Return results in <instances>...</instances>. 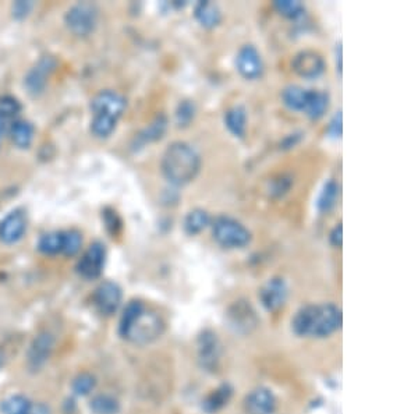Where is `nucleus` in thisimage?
Returning <instances> with one entry per match:
<instances>
[{"label":"nucleus","mask_w":418,"mask_h":414,"mask_svg":"<svg viewBox=\"0 0 418 414\" xmlns=\"http://www.w3.org/2000/svg\"><path fill=\"white\" fill-rule=\"evenodd\" d=\"M288 287L283 277H272L270 279L260 290V300L261 304L267 311H278L281 308L287 300Z\"/></svg>","instance_id":"14"},{"label":"nucleus","mask_w":418,"mask_h":414,"mask_svg":"<svg viewBox=\"0 0 418 414\" xmlns=\"http://www.w3.org/2000/svg\"><path fill=\"white\" fill-rule=\"evenodd\" d=\"M329 102H330V97L328 92L319 91V90H308V97L302 112L311 120H318L329 109Z\"/></svg>","instance_id":"18"},{"label":"nucleus","mask_w":418,"mask_h":414,"mask_svg":"<svg viewBox=\"0 0 418 414\" xmlns=\"http://www.w3.org/2000/svg\"><path fill=\"white\" fill-rule=\"evenodd\" d=\"M122 289L118 283L106 280L102 282L94 293V304L97 307V310L102 314V315H113L122 303Z\"/></svg>","instance_id":"9"},{"label":"nucleus","mask_w":418,"mask_h":414,"mask_svg":"<svg viewBox=\"0 0 418 414\" xmlns=\"http://www.w3.org/2000/svg\"><path fill=\"white\" fill-rule=\"evenodd\" d=\"M337 198H339V184L330 179L328 181H325V184L318 195L316 209L322 214L330 212L335 208Z\"/></svg>","instance_id":"25"},{"label":"nucleus","mask_w":418,"mask_h":414,"mask_svg":"<svg viewBox=\"0 0 418 414\" xmlns=\"http://www.w3.org/2000/svg\"><path fill=\"white\" fill-rule=\"evenodd\" d=\"M32 7H34V4L31 1H22V0L15 1L13 4V7H11L13 17L17 18V20H22V18H25L29 14V11L32 10Z\"/></svg>","instance_id":"36"},{"label":"nucleus","mask_w":418,"mask_h":414,"mask_svg":"<svg viewBox=\"0 0 418 414\" xmlns=\"http://www.w3.org/2000/svg\"><path fill=\"white\" fill-rule=\"evenodd\" d=\"M106 263V247L101 242H94L81 260L77 263L78 275L87 280H94L99 277Z\"/></svg>","instance_id":"7"},{"label":"nucleus","mask_w":418,"mask_h":414,"mask_svg":"<svg viewBox=\"0 0 418 414\" xmlns=\"http://www.w3.org/2000/svg\"><path fill=\"white\" fill-rule=\"evenodd\" d=\"M28 228V218L24 209L17 208L7 214L0 221V240L4 244H15L18 243Z\"/></svg>","instance_id":"10"},{"label":"nucleus","mask_w":418,"mask_h":414,"mask_svg":"<svg viewBox=\"0 0 418 414\" xmlns=\"http://www.w3.org/2000/svg\"><path fill=\"white\" fill-rule=\"evenodd\" d=\"M277 408V399L271 389L260 387L251 391L244 401L246 414H272Z\"/></svg>","instance_id":"17"},{"label":"nucleus","mask_w":418,"mask_h":414,"mask_svg":"<svg viewBox=\"0 0 418 414\" xmlns=\"http://www.w3.org/2000/svg\"><path fill=\"white\" fill-rule=\"evenodd\" d=\"M83 247V236L78 230H66L63 232V251L62 254L66 257H74L80 253Z\"/></svg>","instance_id":"31"},{"label":"nucleus","mask_w":418,"mask_h":414,"mask_svg":"<svg viewBox=\"0 0 418 414\" xmlns=\"http://www.w3.org/2000/svg\"><path fill=\"white\" fill-rule=\"evenodd\" d=\"M329 242L333 247H337V249L342 247V244H343V226H342V223H337L332 229V232L329 235Z\"/></svg>","instance_id":"37"},{"label":"nucleus","mask_w":418,"mask_h":414,"mask_svg":"<svg viewBox=\"0 0 418 414\" xmlns=\"http://www.w3.org/2000/svg\"><path fill=\"white\" fill-rule=\"evenodd\" d=\"M237 71L246 80H258L264 73V62L254 45H244L236 56Z\"/></svg>","instance_id":"12"},{"label":"nucleus","mask_w":418,"mask_h":414,"mask_svg":"<svg viewBox=\"0 0 418 414\" xmlns=\"http://www.w3.org/2000/svg\"><path fill=\"white\" fill-rule=\"evenodd\" d=\"M21 112V104L17 98L11 95H4L0 98V115L8 120H14Z\"/></svg>","instance_id":"34"},{"label":"nucleus","mask_w":418,"mask_h":414,"mask_svg":"<svg viewBox=\"0 0 418 414\" xmlns=\"http://www.w3.org/2000/svg\"><path fill=\"white\" fill-rule=\"evenodd\" d=\"M0 410L3 414H31L32 403L22 395H13L1 402Z\"/></svg>","instance_id":"29"},{"label":"nucleus","mask_w":418,"mask_h":414,"mask_svg":"<svg viewBox=\"0 0 418 414\" xmlns=\"http://www.w3.org/2000/svg\"><path fill=\"white\" fill-rule=\"evenodd\" d=\"M90 408L94 414H119L120 402L112 395L101 394L92 398Z\"/></svg>","instance_id":"28"},{"label":"nucleus","mask_w":418,"mask_h":414,"mask_svg":"<svg viewBox=\"0 0 418 414\" xmlns=\"http://www.w3.org/2000/svg\"><path fill=\"white\" fill-rule=\"evenodd\" d=\"M1 363H3V359H1V354H0V366H1Z\"/></svg>","instance_id":"42"},{"label":"nucleus","mask_w":418,"mask_h":414,"mask_svg":"<svg viewBox=\"0 0 418 414\" xmlns=\"http://www.w3.org/2000/svg\"><path fill=\"white\" fill-rule=\"evenodd\" d=\"M300 139H301V134H300V133L288 134L287 137L283 139V142H281V148H283V149H290V148L295 146V145L300 142Z\"/></svg>","instance_id":"38"},{"label":"nucleus","mask_w":418,"mask_h":414,"mask_svg":"<svg viewBox=\"0 0 418 414\" xmlns=\"http://www.w3.org/2000/svg\"><path fill=\"white\" fill-rule=\"evenodd\" d=\"M194 17L204 28L211 29L221 24L222 11L214 1H198L194 8Z\"/></svg>","instance_id":"19"},{"label":"nucleus","mask_w":418,"mask_h":414,"mask_svg":"<svg viewBox=\"0 0 418 414\" xmlns=\"http://www.w3.org/2000/svg\"><path fill=\"white\" fill-rule=\"evenodd\" d=\"M342 69H343V64H342V42H339L336 45V71L339 73V76H342Z\"/></svg>","instance_id":"39"},{"label":"nucleus","mask_w":418,"mask_h":414,"mask_svg":"<svg viewBox=\"0 0 418 414\" xmlns=\"http://www.w3.org/2000/svg\"><path fill=\"white\" fill-rule=\"evenodd\" d=\"M31 414H50V410H49V408H46L45 405H38L36 408L32 406Z\"/></svg>","instance_id":"41"},{"label":"nucleus","mask_w":418,"mask_h":414,"mask_svg":"<svg viewBox=\"0 0 418 414\" xmlns=\"http://www.w3.org/2000/svg\"><path fill=\"white\" fill-rule=\"evenodd\" d=\"M160 169L170 184L177 187L186 186L200 173L201 156L191 144L174 141L165 149Z\"/></svg>","instance_id":"3"},{"label":"nucleus","mask_w":418,"mask_h":414,"mask_svg":"<svg viewBox=\"0 0 418 414\" xmlns=\"http://www.w3.org/2000/svg\"><path fill=\"white\" fill-rule=\"evenodd\" d=\"M53 347H55V338L52 336V333L41 332L38 336H35L27 353V364L29 370H34V371L41 370L50 359Z\"/></svg>","instance_id":"13"},{"label":"nucleus","mask_w":418,"mask_h":414,"mask_svg":"<svg viewBox=\"0 0 418 414\" xmlns=\"http://www.w3.org/2000/svg\"><path fill=\"white\" fill-rule=\"evenodd\" d=\"M10 137L13 144L20 149H27L34 141V126L28 120H14L10 126Z\"/></svg>","instance_id":"21"},{"label":"nucleus","mask_w":418,"mask_h":414,"mask_svg":"<svg viewBox=\"0 0 418 414\" xmlns=\"http://www.w3.org/2000/svg\"><path fill=\"white\" fill-rule=\"evenodd\" d=\"M119 331L130 343L144 346L160 338L165 331V322L156 312L146 310L141 301L134 300L125 308Z\"/></svg>","instance_id":"2"},{"label":"nucleus","mask_w":418,"mask_h":414,"mask_svg":"<svg viewBox=\"0 0 418 414\" xmlns=\"http://www.w3.org/2000/svg\"><path fill=\"white\" fill-rule=\"evenodd\" d=\"M126 106L127 102L122 94L112 90L98 92L91 101V133L97 138L109 137L115 132Z\"/></svg>","instance_id":"4"},{"label":"nucleus","mask_w":418,"mask_h":414,"mask_svg":"<svg viewBox=\"0 0 418 414\" xmlns=\"http://www.w3.org/2000/svg\"><path fill=\"white\" fill-rule=\"evenodd\" d=\"M228 319L230 326L236 332L247 333L257 326V315L249 303L236 301L228 311Z\"/></svg>","instance_id":"16"},{"label":"nucleus","mask_w":418,"mask_h":414,"mask_svg":"<svg viewBox=\"0 0 418 414\" xmlns=\"http://www.w3.org/2000/svg\"><path fill=\"white\" fill-rule=\"evenodd\" d=\"M274 7L280 15L290 20H297L305 13V6L298 0H277Z\"/></svg>","instance_id":"30"},{"label":"nucleus","mask_w":418,"mask_h":414,"mask_svg":"<svg viewBox=\"0 0 418 414\" xmlns=\"http://www.w3.org/2000/svg\"><path fill=\"white\" fill-rule=\"evenodd\" d=\"M291 67L297 76L307 80H314L325 71V60L318 52L305 49L294 56Z\"/></svg>","instance_id":"11"},{"label":"nucleus","mask_w":418,"mask_h":414,"mask_svg":"<svg viewBox=\"0 0 418 414\" xmlns=\"http://www.w3.org/2000/svg\"><path fill=\"white\" fill-rule=\"evenodd\" d=\"M233 395V389L229 384H225L222 387H219L218 389H215L202 403V409L207 412V413L212 414L219 412L221 409H223L230 398Z\"/></svg>","instance_id":"24"},{"label":"nucleus","mask_w":418,"mask_h":414,"mask_svg":"<svg viewBox=\"0 0 418 414\" xmlns=\"http://www.w3.org/2000/svg\"><path fill=\"white\" fill-rule=\"evenodd\" d=\"M209 225H211L209 214L202 208H194L186 215L183 222V229L188 236H195Z\"/></svg>","instance_id":"22"},{"label":"nucleus","mask_w":418,"mask_h":414,"mask_svg":"<svg viewBox=\"0 0 418 414\" xmlns=\"http://www.w3.org/2000/svg\"><path fill=\"white\" fill-rule=\"evenodd\" d=\"M340 325L342 311L332 303L307 304L295 312L291 321L293 332L302 338H326L335 333Z\"/></svg>","instance_id":"1"},{"label":"nucleus","mask_w":418,"mask_h":414,"mask_svg":"<svg viewBox=\"0 0 418 414\" xmlns=\"http://www.w3.org/2000/svg\"><path fill=\"white\" fill-rule=\"evenodd\" d=\"M10 126H11V120H8L3 115H0V139L6 134L7 130H10Z\"/></svg>","instance_id":"40"},{"label":"nucleus","mask_w":418,"mask_h":414,"mask_svg":"<svg viewBox=\"0 0 418 414\" xmlns=\"http://www.w3.org/2000/svg\"><path fill=\"white\" fill-rule=\"evenodd\" d=\"M308 97V90L300 85H287L281 91V102L286 108L295 112H302Z\"/></svg>","instance_id":"23"},{"label":"nucleus","mask_w":418,"mask_h":414,"mask_svg":"<svg viewBox=\"0 0 418 414\" xmlns=\"http://www.w3.org/2000/svg\"><path fill=\"white\" fill-rule=\"evenodd\" d=\"M221 342L218 336L211 332L205 331L198 340V359L201 363V367L208 371H215L218 367V363L221 360L222 349Z\"/></svg>","instance_id":"15"},{"label":"nucleus","mask_w":418,"mask_h":414,"mask_svg":"<svg viewBox=\"0 0 418 414\" xmlns=\"http://www.w3.org/2000/svg\"><path fill=\"white\" fill-rule=\"evenodd\" d=\"M342 132H343V122H342V111H339L337 113H335V116L330 119L326 133L330 138H340L342 137Z\"/></svg>","instance_id":"35"},{"label":"nucleus","mask_w":418,"mask_h":414,"mask_svg":"<svg viewBox=\"0 0 418 414\" xmlns=\"http://www.w3.org/2000/svg\"><path fill=\"white\" fill-rule=\"evenodd\" d=\"M214 240L223 249H244L251 243V232L237 219L219 215L211 221Z\"/></svg>","instance_id":"5"},{"label":"nucleus","mask_w":418,"mask_h":414,"mask_svg":"<svg viewBox=\"0 0 418 414\" xmlns=\"http://www.w3.org/2000/svg\"><path fill=\"white\" fill-rule=\"evenodd\" d=\"M98 15L99 10L97 4L90 1H80L73 4L67 10L64 15V22L73 35L85 38L95 31L98 24Z\"/></svg>","instance_id":"6"},{"label":"nucleus","mask_w":418,"mask_h":414,"mask_svg":"<svg viewBox=\"0 0 418 414\" xmlns=\"http://www.w3.org/2000/svg\"><path fill=\"white\" fill-rule=\"evenodd\" d=\"M225 125L228 130L237 138H244L247 127V111L244 106L237 105L225 113Z\"/></svg>","instance_id":"20"},{"label":"nucleus","mask_w":418,"mask_h":414,"mask_svg":"<svg viewBox=\"0 0 418 414\" xmlns=\"http://www.w3.org/2000/svg\"><path fill=\"white\" fill-rule=\"evenodd\" d=\"M197 106L193 101H181L176 109V123L179 127H187L195 118Z\"/></svg>","instance_id":"32"},{"label":"nucleus","mask_w":418,"mask_h":414,"mask_svg":"<svg viewBox=\"0 0 418 414\" xmlns=\"http://www.w3.org/2000/svg\"><path fill=\"white\" fill-rule=\"evenodd\" d=\"M166 129H167V119L163 115H159L151 122V125H148V127H145L139 133V136L136 137V141L139 146L153 142V141H158L163 137V134L166 133Z\"/></svg>","instance_id":"26"},{"label":"nucleus","mask_w":418,"mask_h":414,"mask_svg":"<svg viewBox=\"0 0 418 414\" xmlns=\"http://www.w3.org/2000/svg\"><path fill=\"white\" fill-rule=\"evenodd\" d=\"M38 250L45 256H56L63 251V232L45 233L38 242Z\"/></svg>","instance_id":"27"},{"label":"nucleus","mask_w":418,"mask_h":414,"mask_svg":"<svg viewBox=\"0 0 418 414\" xmlns=\"http://www.w3.org/2000/svg\"><path fill=\"white\" fill-rule=\"evenodd\" d=\"M56 66H57V62L53 57L43 56L27 73L25 80H24V85L32 97H38L45 91L46 84H48L52 73L55 71Z\"/></svg>","instance_id":"8"},{"label":"nucleus","mask_w":418,"mask_h":414,"mask_svg":"<svg viewBox=\"0 0 418 414\" xmlns=\"http://www.w3.org/2000/svg\"><path fill=\"white\" fill-rule=\"evenodd\" d=\"M97 387V380L94 375L88 374V373H83L80 375H77L73 381V392L78 396H87L90 395Z\"/></svg>","instance_id":"33"}]
</instances>
